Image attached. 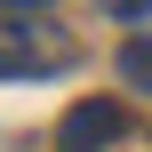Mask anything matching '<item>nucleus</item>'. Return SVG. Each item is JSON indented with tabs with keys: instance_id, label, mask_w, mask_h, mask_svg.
<instances>
[{
	"instance_id": "1",
	"label": "nucleus",
	"mask_w": 152,
	"mask_h": 152,
	"mask_svg": "<svg viewBox=\"0 0 152 152\" xmlns=\"http://www.w3.org/2000/svg\"><path fill=\"white\" fill-rule=\"evenodd\" d=\"M72 64V40L56 32V16L40 0H0V80H32Z\"/></svg>"
},
{
	"instance_id": "2",
	"label": "nucleus",
	"mask_w": 152,
	"mask_h": 152,
	"mask_svg": "<svg viewBox=\"0 0 152 152\" xmlns=\"http://www.w3.org/2000/svg\"><path fill=\"white\" fill-rule=\"evenodd\" d=\"M120 128H128V120H120V104H112V96H88V104H72V112H64L56 152H112V144H120Z\"/></svg>"
},
{
	"instance_id": "3",
	"label": "nucleus",
	"mask_w": 152,
	"mask_h": 152,
	"mask_svg": "<svg viewBox=\"0 0 152 152\" xmlns=\"http://www.w3.org/2000/svg\"><path fill=\"white\" fill-rule=\"evenodd\" d=\"M120 80H128V88H152V32H136V40L120 48Z\"/></svg>"
},
{
	"instance_id": "4",
	"label": "nucleus",
	"mask_w": 152,
	"mask_h": 152,
	"mask_svg": "<svg viewBox=\"0 0 152 152\" xmlns=\"http://www.w3.org/2000/svg\"><path fill=\"white\" fill-rule=\"evenodd\" d=\"M104 8H112L120 24H136V16H152V0H104Z\"/></svg>"
}]
</instances>
